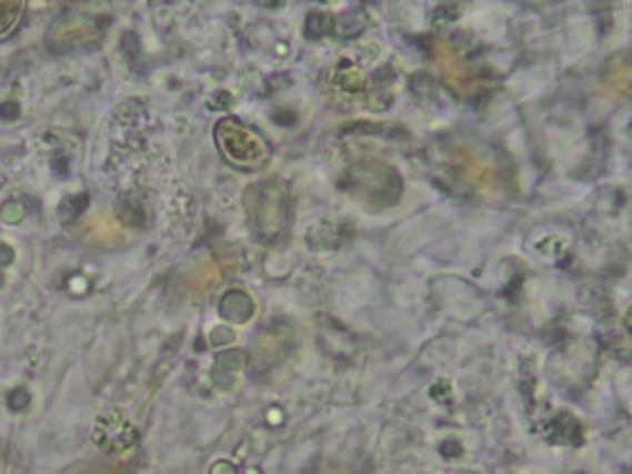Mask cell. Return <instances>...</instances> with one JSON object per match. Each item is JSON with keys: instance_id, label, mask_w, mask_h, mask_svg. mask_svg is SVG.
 <instances>
[{"instance_id": "obj_11", "label": "cell", "mask_w": 632, "mask_h": 474, "mask_svg": "<svg viewBox=\"0 0 632 474\" xmlns=\"http://www.w3.org/2000/svg\"><path fill=\"white\" fill-rule=\"evenodd\" d=\"M13 258H16L13 250H10L8 245H0V268H6V264L13 262Z\"/></svg>"}, {"instance_id": "obj_4", "label": "cell", "mask_w": 632, "mask_h": 474, "mask_svg": "<svg viewBox=\"0 0 632 474\" xmlns=\"http://www.w3.org/2000/svg\"><path fill=\"white\" fill-rule=\"evenodd\" d=\"M252 302L245 292H228L223 296V302H220V314L230 322H248L252 316Z\"/></svg>"}, {"instance_id": "obj_9", "label": "cell", "mask_w": 632, "mask_h": 474, "mask_svg": "<svg viewBox=\"0 0 632 474\" xmlns=\"http://www.w3.org/2000/svg\"><path fill=\"white\" fill-rule=\"evenodd\" d=\"M30 401V395L26 389H16L13 393L8 395V403H10V411H20V407H26Z\"/></svg>"}, {"instance_id": "obj_10", "label": "cell", "mask_w": 632, "mask_h": 474, "mask_svg": "<svg viewBox=\"0 0 632 474\" xmlns=\"http://www.w3.org/2000/svg\"><path fill=\"white\" fill-rule=\"evenodd\" d=\"M20 117V104L18 102H6V104H0V119H6V121H13Z\"/></svg>"}, {"instance_id": "obj_6", "label": "cell", "mask_w": 632, "mask_h": 474, "mask_svg": "<svg viewBox=\"0 0 632 474\" xmlns=\"http://www.w3.org/2000/svg\"><path fill=\"white\" fill-rule=\"evenodd\" d=\"M87 208H90V195L87 193H72V195H64V201L60 203L58 213L64 220V223H70V220L80 218Z\"/></svg>"}, {"instance_id": "obj_8", "label": "cell", "mask_w": 632, "mask_h": 474, "mask_svg": "<svg viewBox=\"0 0 632 474\" xmlns=\"http://www.w3.org/2000/svg\"><path fill=\"white\" fill-rule=\"evenodd\" d=\"M23 213L26 211H23V205H20V201H10L0 208V218H3L6 223H10V225L20 223V220H23Z\"/></svg>"}, {"instance_id": "obj_5", "label": "cell", "mask_w": 632, "mask_h": 474, "mask_svg": "<svg viewBox=\"0 0 632 474\" xmlns=\"http://www.w3.org/2000/svg\"><path fill=\"white\" fill-rule=\"evenodd\" d=\"M26 10V0H0V38L10 36L20 23Z\"/></svg>"}, {"instance_id": "obj_1", "label": "cell", "mask_w": 632, "mask_h": 474, "mask_svg": "<svg viewBox=\"0 0 632 474\" xmlns=\"http://www.w3.org/2000/svg\"><path fill=\"white\" fill-rule=\"evenodd\" d=\"M215 141L223 157L242 169H258L268 159L264 141L238 119H223L215 127Z\"/></svg>"}, {"instance_id": "obj_3", "label": "cell", "mask_w": 632, "mask_h": 474, "mask_svg": "<svg viewBox=\"0 0 632 474\" xmlns=\"http://www.w3.org/2000/svg\"><path fill=\"white\" fill-rule=\"evenodd\" d=\"M94 443L109 452H121L137 443V430L119 413L102 415L94 425Z\"/></svg>"}, {"instance_id": "obj_7", "label": "cell", "mask_w": 632, "mask_h": 474, "mask_svg": "<svg viewBox=\"0 0 632 474\" xmlns=\"http://www.w3.org/2000/svg\"><path fill=\"white\" fill-rule=\"evenodd\" d=\"M117 213L121 218V223H127L131 228H141L147 223V213L137 201H124L121 205H117Z\"/></svg>"}, {"instance_id": "obj_2", "label": "cell", "mask_w": 632, "mask_h": 474, "mask_svg": "<svg viewBox=\"0 0 632 474\" xmlns=\"http://www.w3.org/2000/svg\"><path fill=\"white\" fill-rule=\"evenodd\" d=\"M102 38V28L94 18H62L48 32L52 52H74L94 48Z\"/></svg>"}]
</instances>
